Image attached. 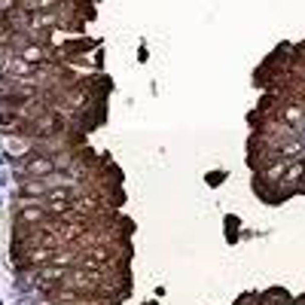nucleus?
Instances as JSON below:
<instances>
[{
  "mask_svg": "<svg viewBox=\"0 0 305 305\" xmlns=\"http://www.w3.org/2000/svg\"><path fill=\"white\" fill-rule=\"evenodd\" d=\"M52 223L49 211L43 208V199L40 202H22L16 205V226H19V232H25V229H37V226H46Z\"/></svg>",
  "mask_w": 305,
  "mask_h": 305,
  "instance_id": "f257e3e1",
  "label": "nucleus"
},
{
  "mask_svg": "<svg viewBox=\"0 0 305 305\" xmlns=\"http://www.w3.org/2000/svg\"><path fill=\"white\" fill-rule=\"evenodd\" d=\"M22 4H19V0H0V16H10L13 10H19Z\"/></svg>",
  "mask_w": 305,
  "mask_h": 305,
  "instance_id": "7ed1b4c3",
  "label": "nucleus"
},
{
  "mask_svg": "<svg viewBox=\"0 0 305 305\" xmlns=\"http://www.w3.org/2000/svg\"><path fill=\"white\" fill-rule=\"evenodd\" d=\"M52 171H58L55 168V159L52 156H43V152H31L28 162H25V177H31V180H46Z\"/></svg>",
  "mask_w": 305,
  "mask_h": 305,
  "instance_id": "f03ea898",
  "label": "nucleus"
}]
</instances>
